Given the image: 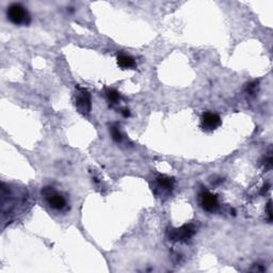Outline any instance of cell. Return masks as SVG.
Instances as JSON below:
<instances>
[{
	"label": "cell",
	"mask_w": 273,
	"mask_h": 273,
	"mask_svg": "<svg viewBox=\"0 0 273 273\" xmlns=\"http://www.w3.org/2000/svg\"><path fill=\"white\" fill-rule=\"evenodd\" d=\"M9 20L15 25H28L30 16L26 9L20 3H13L8 8Z\"/></svg>",
	"instance_id": "6da1fadb"
},
{
	"label": "cell",
	"mask_w": 273,
	"mask_h": 273,
	"mask_svg": "<svg viewBox=\"0 0 273 273\" xmlns=\"http://www.w3.org/2000/svg\"><path fill=\"white\" fill-rule=\"evenodd\" d=\"M42 194H43L48 205H50L51 208L56 210H63L64 208H66V205H68L66 204V199L61 194L54 190L52 187H45L44 189L42 190Z\"/></svg>",
	"instance_id": "7a4b0ae2"
},
{
	"label": "cell",
	"mask_w": 273,
	"mask_h": 273,
	"mask_svg": "<svg viewBox=\"0 0 273 273\" xmlns=\"http://www.w3.org/2000/svg\"><path fill=\"white\" fill-rule=\"evenodd\" d=\"M196 226H194L193 224H185V225L179 228L170 229L168 232V237L172 241L186 242L193 237V235L196 234Z\"/></svg>",
	"instance_id": "3957f363"
},
{
	"label": "cell",
	"mask_w": 273,
	"mask_h": 273,
	"mask_svg": "<svg viewBox=\"0 0 273 273\" xmlns=\"http://www.w3.org/2000/svg\"><path fill=\"white\" fill-rule=\"evenodd\" d=\"M76 95H75V105L78 111L82 114H88L92 109V102H91V94L86 89L76 87Z\"/></svg>",
	"instance_id": "277c9868"
},
{
	"label": "cell",
	"mask_w": 273,
	"mask_h": 273,
	"mask_svg": "<svg viewBox=\"0 0 273 273\" xmlns=\"http://www.w3.org/2000/svg\"><path fill=\"white\" fill-rule=\"evenodd\" d=\"M199 204H201L202 208L208 212H214L219 208V201L215 194H212L208 190L203 189L199 194Z\"/></svg>",
	"instance_id": "5b68a950"
},
{
	"label": "cell",
	"mask_w": 273,
	"mask_h": 273,
	"mask_svg": "<svg viewBox=\"0 0 273 273\" xmlns=\"http://www.w3.org/2000/svg\"><path fill=\"white\" fill-rule=\"evenodd\" d=\"M156 189L159 191L160 196H168V194L173 191L175 181L172 177L166 176V175H159V176L156 178Z\"/></svg>",
	"instance_id": "8992f818"
},
{
	"label": "cell",
	"mask_w": 273,
	"mask_h": 273,
	"mask_svg": "<svg viewBox=\"0 0 273 273\" xmlns=\"http://www.w3.org/2000/svg\"><path fill=\"white\" fill-rule=\"evenodd\" d=\"M202 127L206 131H212L220 126L221 119L218 114L212 112H205L202 115Z\"/></svg>",
	"instance_id": "52a82bcc"
},
{
	"label": "cell",
	"mask_w": 273,
	"mask_h": 273,
	"mask_svg": "<svg viewBox=\"0 0 273 273\" xmlns=\"http://www.w3.org/2000/svg\"><path fill=\"white\" fill-rule=\"evenodd\" d=\"M118 64L120 68H122L124 70L126 69H132L135 68L136 62L133 58H131L130 56H126V54H120L118 57Z\"/></svg>",
	"instance_id": "ba28073f"
},
{
	"label": "cell",
	"mask_w": 273,
	"mask_h": 273,
	"mask_svg": "<svg viewBox=\"0 0 273 273\" xmlns=\"http://www.w3.org/2000/svg\"><path fill=\"white\" fill-rule=\"evenodd\" d=\"M257 89H258V81H253L250 83H247L245 87L246 93L250 96H255V94L257 93Z\"/></svg>",
	"instance_id": "9c48e42d"
},
{
	"label": "cell",
	"mask_w": 273,
	"mask_h": 273,
	"mask_svg": "<svg viewBox=\"0 0 273 273\" xmlns=\"http://www.w3.org/2000/svg\"><path fill=\"white\" fill-rule=\"evenodd\" d=\"M107 97H108V100L112 102V104H115L120 99V94L117 90H113V89H110V90H108L107 91Z\"/></svg>",
	"instance_id": "30bf717a"
},
{
	"label": "cell",
	"mask_w": 273,
	"mask_h": 273,
	"mask_svg": "<svg viewBox=\"0 0 273 273\" xmlns=\"http://www.w3.org/2000/svg\"><path fill=\"white\" fill-rule=\"evenodd\" d=\"M110 132H111L112 139H113L115 142H121V141H122V139H123L122 133L120 132V129L118 128V127L112 126L111 129H110Z\"/></svg>",
	"instance_id": "8fae6325"
},
{
	"label": "cell",
	"mask_w": 273,
	"mask_h": 273,
	"mask_svg": "<svg viewBox=\"0 0 273 273\" xmlns=\"http://www.w3.org/2000/svg\"><path fill=\"white\" fill-rule=\"evenodd\" d=\"M267 210H268V216H269V221L272 220V210H271V201H269L268 206H267Z\"/></svg>",
	"instance_id": "7c38bea8"
},
{
	"label": "cell",
	"mask_w": 273,
	"mask_h": 273,
	"mask_svg": "<svg viewBox=\"0 0 273 273\" xmlns=\"http://www.w3.org/2000/svg\"><path fill=\"white\" fill-rule=\"evenodd\" d=\"M122 114L124 115V117H125V118H128V117H129V115H130V112H129V110H128V109H123Z\"/></svg>",
	"instance_id": "4fadbf2b"
}]
</instances>
